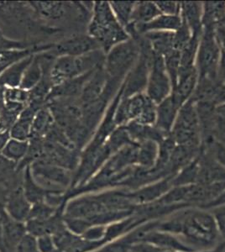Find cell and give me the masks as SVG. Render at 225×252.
<instances>
[{
    "label": "cell",
    "mask_w": 225,
    "mask_h": 252,
    "mask_svg": "<svg viewBox=\"0 0 225 252\" xmlns=\"http://www.w3.org/2000/svg\"><path fill=\"white\" fill-rule=\"evenodd\" d=\"M157 229L179 236L197 252L213 250L220 235L214 215L198 209H180L171 219L159 220Z\"/></svg>",
    "instance_id": "cell-1"
},
{
    "label": "cell",
    "mask_w": 225,
    "mask_h": 252,
    "mask_svg": "<svg viewBox=\"0 0 225 252\" xmlns=\"http://www.w3.org/2000/svg\"><path fill=\"white\" fill-rule=\"evenodd\" d=\"M87 34L99 44L105 54L114 46L130 38L118 22L108 1L94 2Z\"/></svg>",
    "instance_id": "cell-2"
},
{
    "label": "cell",
    "mask_w": 225,
    "mask_h": 252,
    "mask_svg": "<svg viewBox=\"0 0 225 252\" xmlns=\"http://www.w3.org/2000/svg\"><path fill=\"white\" fill-rule=\"evenodd\" d=\"M105 55L102 50H97L80 57H57L51 71V78L54 87L102 66L104 64Z\"/></svg>",
    "instance_id": "cell-3"
},
{
    "label": "cell",
    "mask_w": 225,
    "mask_h": 252,
    "mask_svg": "<svg viewBox=\"0 0 225 252\" xmlns=\"http://www.w3.org/2000/svg\"><path fill=\"white\" fill-rule=\"evenodd\" d=\"M140 44L132 38L109 50L106 53L103 64L108 80L122 85L129 72L140 58Z\"/></svg>",
    "instance_id": "cell-4"
},
{
    "label": "cell",
    "mask_w": 225,
    "mask_h": 252,
    "mask_svg": "<svg viewBox=\"0 0 225 252\" xmlns=\"http://www.w3.org/2000/svg\"><path fill=\"white\" fill-rule=\"evenodd\" d=\"M222 49L216 36V28L202 27L195 66L199 78L218 79Z\"/></svg>",
    "instance_id": "cell-5"
},
{
    "label": "cell",
    "mask_w": 225,
    "mask_h": 252,
    "mask_svg": "<svg viewBox=\"0 0 225 252\" xmlns=\"http://www.w3.org/2000/svg\"><path fill=\"white\" fill-rule=\"evenodd\" d=\"M171 137L177 145L202 146V134L196 103L193 99L181 107Z\"/></svg>",
    "instance_id": "cell-6"
},
{
    "label": "cell",
    "mask_w": 225,
    "mask_h": 252,
    "mask_svg": "<svg viewBox=\"0 0 225 252\" xmlns=\"http://www.w3.org/2000/svg\"><path fill=\"white\" fill-rule=\"evenodd\" d=\"M30 169L36 184L47 192L64 194L71 188L73 176L63 166L37 160L30 165Z\"/></svg>",
    "instance_id": "cell-7"
},
{
    "label": "cell",
    "mask_w": 225,
    "mask_h": 252,
    "mask_svg": "<svg viewBox=\"0 0 225 252\" xmlns=\"http://www.w3.org/2000/svg\"><path fill=\"white\" fill-rule=\"evenodd\" d=\"M153 52V51H152ZM172 85L165 66L164 57L153 52L151 57V70L146 86V96L156 104L171 96Z\"/></svg>",
    "instance_id": "cell-8"
},
{
    "label": "cell",
    "mask_w": 225,
    "mask_h": 252,
    "mask_svg": "<svg viewBox=\"0 0 225 252\" xmlns=\"http://www.w3.org/2000/svg\"><path fill=\"white\" fill-rule=\"evenodd\" d=\"M97 50L102 49L94 38L88 34H79L55 44L51 51L57 58L61 56L80 57Z\"/></svg>",
    "instance_id": "cell-9"
},
{
    "label": "cell",
    "mask_w": 225,
    "mask_h": 252,
    "mask_svg": "<svg viewBox=\"0 0 225 252\" xmlns=\"http://www.w3.org/2000/svg\"><path fill=\"white\" fill-rule=\"evenodd\" d=\"M173 177L168 176L139 189L129 191V196L134 208L152 204L161 198L173 187Z\"/></svg>",
    "instance_id": "cell-10"
},
{
    "label": "cell",
    "mask_w": 225,
    "mask_h": 252,
    "mask_svg": "<svg viewBox=\"0 0 225 252\" xmlns=\"http://www.w3.org/2000/svg\"><path fill=\"white\" fill-rule=\"evenodd\" d=\"M198 79L199 75L196 66L192 68L180 69L177 85L171 93V96L180 108L191 99L197 88Z\"/></svg>",
    "instance_id": "cell-11"
},
{
    "label": "cell",
    "mask_w": 225,
    "mask_h": 252,
    "mask_svg": "<svg viewBox=\"0 0 225 252\" xmlns=\"http://www.w3.org/2000/svg\"><path fill=\"white\" fill-rule=\"evenodd\" d=\"M6 213L14 220L26 223L28 220L32 205L24 193L23 187L17 186L8 192L4 202Z\"/></svg>",
    "instance_id": "cell-12"
},
{
    "label": "cell",
    "mask_w": 225,
    "mask_h": 252,
    "mask_svg": "<svg viewBox=\"0 0 225 252\" xmlns=\"http://www.w3.org/2000/svg\"><path fill=\"white\" fill-rule=\"evenodd\" d=\"M139 243H146L163 249L172 250L181 252H198L190 247L179 236L157 229L150 230L143 236ZM138 244V243H137Z\"/></svg>",
    "instance_id": "cell-13"
},
{
    "label": "cell",
    "mask_w": 225,
    "mask_h": 252,
    "mask_svg": "<svg viewBox=\"0 0 225 252\" xmlns=\"http://www.w3.org/2000/svg\"><path fill=\"white\" fill-rule=\"evenodd\" d=\"M180 109L181 108L174 100L171 94L157 104V119L154 126L165 137L171 135Z\"/></svg>",
    "instance_id": "cell-14"
},
{
    "label": "cell",
    "mask_w": 225,
    "mask_h": 252,
    "mask_svg": "<svg viewBox=\"0 0 225 252\" xmlns=\"http://www.w3.org/2000/svg\"><path fill=\"white\" fill-rule=\"evenodd\" d=\"M225 182V169L201 146L199 153V172L197 184H212Z\"/></svg>",
    "instance_id": "cell-15"
},
{
    "label": "cell",
    "mask_w": 225,
    "mask_h": 252,
    "mask_svg": "<svg viewBox=\"0 0 225 252\" xmlns=\"http://www.w3.org/2000/svg\"><path fill=\"white\" fill-rule=\"evenodd\" d=\"M107 82L108 77L103 68V65H102L94 70L83 87L79 97L82 104H87L98 99L105 90Z\"/></svg>",
    "instance_id": "cell-16"
},
{
    "label": "cell",
    "mask_w": 225,
    "mask_h": 252,
    "mask_svg": "<svg viewBox=\"0 0 225 252\" xmlns=\"http://www.w3.org/2000/svg\"><path fill=\"white\" fill-rule=\"evenodd\" d=\"M202 2H181L180 15L193 35L202 34Z\"/></svg>",
    "instance_id": "cell-17"
},
{
    "label": "cell",
    "mask_w": 225,
    "mask_h": 252,
    "mask_svg": "<svg viewBox=\"0 0 225 252\" xmlns=\"http://www.w3.org/2000/svg\"><path fill=\"white\" fill-rule=\"evenodd\" d=\"M34 55L24 58L4 69L0 73V86L3 88H20L24 72L32 62Z\"/></svg>",
    "instance_id": "cell-18"
},
{
    "label": "cell",
    "mask_w": 225,
    "mask_h": 252,
    "mask_svg": "<svg viewBox=\"0 0 225 252\" xmlns=\"http://www.w3.org/2000/svg\"><path fill=\"white\" fill-rule=\"evenodd\" d=\"M159 153V143L146 141L138 144L136 166L144 171H151L157 164Z\"/></svg>",
    "instance_id": "cell-19"
},
{
    "label": "cell",
    "mask_w": 225,
    "mask_h": 252,
    "mask_svg": "<svg viewBox=\"0 0 225 252\" xmlns=\"http://www.w3.org/2000/svg\"><path fill=\"white\" fill-rule=\"evenodd\" d=\"M155 53L165 57L174 49V32H148L142 34Z\"/></svg>",
    "instance_id": "cell-20"
},
{
    "label": "cell",
    "mask_w": 225,
    "mask_h": 252,
    "mask_svg": "<svg viewBox=\"0 0 225 252\" xmlns=\"http://www.w3.org/2000/svg\"><path fill=\"white\" fill-rule=\"evenodd\" d=\"M202 27L216 28L225 20V1L202 2Z\"/></svg>",
    "instance_id": "cell-21"
},
{
    "label": "cell",
    "mask_w": 225,
    "mask_h": 252,
    "mask_svg": "<svg viewBox=\"0 0 225 252\" xmlns=\"http://www.w3.org/2000/svg\"><path fill=\"white\" fill-rule=\"evenodd\" d=\"M22 187H23L24 193L26 195L27 200L32 204V205L46 202L47 195L49 193H52V192H47L46 190L36 184V182L32 177L30 166H26L24 171Z\"/></svg>",
    "instance_id": "cell-22"
},
{
    "label": "cell",
    "mask_w": 225,
    "mask_h": 252,
    "mask_svg": "<svg viewBox=\"0 0 225 252\" xmlns=\"http://www.w3.org/2000/svg\"><path fill=\"white\" fill-rule=\"evenodd\" d=\"M55 120L47 105L38 110L32 123V137L42 139L54 127ZM31 137V138H32Z\"/></svg>",
    "instance_id": "cell-23"
},
{
    "label": "cell",
    "mask_w": 225,
    "mask_h": 252,
    "mask_svg": "<svg viewBox=\"0 0 225 252\" xmlns=\"http://www.w3.org/2000/svg\"><path fill=\"white\" fill-rule=\"evenodd\" d=\"M161 15L155 2L140 1L135 2L131 24L134 26H141L151 22Z\"/></svg>",
    "instance_id": "cell-24"
},
{
    "label": "cell",
    "mask_w": 225,
    "mask_h": 252,
    "mask_svg": "<svg viewBox=\"0 0 225 252\" xmlns=\"http://www.w3.org/2000/svg\"><path fill=\"white\" fill-rule=\"evenodd\" d=\"M34 11L42 18L59 20L65 15L67 3L63 2H31Z\"/></svg>",
    "instance_id": "cell-25"
},
{
    "label": "cell",
    "mask_w": 225,
    "mask_h": 252,
    "mask_svg": "<svg viewBox=\"0 0 225 252\" xmlns=\"http://www.w3.org/2000/svg\"><path fill=\"white\" fill-rule=\"evenodd\" d=\"M29 146V141H19L10 138L0 154L14 163H20L28 153Z\"/></svg>",
    "instance_id": "cell-26"
},
{
    "label": "cell",
    "mask_w": 225,
    "mask_h": 252,
    "mask_svg": "<svg viewBox=\"0 0 225 252\" xmlns=\"http://www.w3.org/2000/svg\"><path fill=\"white\" fill-rule=\"evenodd\" d=\"M114 16L124 29H127L132 21L135 2L133 1H111L109 2Z\"/></svg>",
    "instance_id": "cell-27"
},
{
    "label": "cell",
    "mask_w": 225,
    "mask_h": 252,
    "mask_svg": "<svg viewBox=\"0 0 225 252\" xmlns=\"http://www.w3.org/2000/svg\"><path fill=\"white\" fill-rule=\"evenodd\" d=\"M165 66L169 78L171 79L172 90L177 85L180 69H181V56L179 51L173 50L164 57Z\"/></svg>",
    "instance_id": "cell-28"
},
{
    "label": "cell",
    "mask_w": 225,
    "mask_h": 252,
    "mask_svg": "<svg viewBox=\"0 0 225 252\" xmlns=\"http://www.w3.org/2000/svg\"><path fill=\"white\" fill-rule=\"evenodd\" d=\"M5 103H21L28 105L30 92L20 88H4Z\"/></svg>",
    "instance_id": "cell-29"
},
{
    "label": "cell",
    "mask_w": 225,
    "mask_h": 252,
    "mask_svg": "<svg viewBox=\"0 0 225 252\" xmlns=\"http://www.w3.org/2000/svg\"><path fill=\"white\" fill-rule=\"evenodd\" d=\"M14 252H40L37 245V238L27 233L14 249Z\"/></svg>",
    "instance_id": "cell-30"
},
{
    "label": "cell",
    "mask_w": 225,
    "mask_h": 252,
    "mask_svg": "<svg viewBox=\"0 0 225 252\" xmlns=\"http://www.w3.org/2000/svg\"><path fill=\"white\" fill-rule=\"evenodd\" d=\"M157 8L161 15H179L181 12V2L175 1H156Z\"/></svg>",
    "instance_id": "cell-31"
},
{
    "label": "cell",
    "mask_w": 225,
    "mask_h": 252,
    "mask_svg": "<svg viewBox=\"0 0 225 252\" xmlns=\"http://www.w3.org/2000/svg\"><path fill=\"white\" fill-rule=\"evenodd\" d=\"M221 250V248H220ZM220 248H215L214 250L210 251H204V252H220ZM130 252H181L177 251H172V250L163 249L160 247H155L152 245L146 243L134 244L130 246Z\"/></svg>",
    "instance_id": "cell-32"
},
{
    "label": "cell",
    "mask_w": 225,
    "mask_h": 252,
    "mask_svg": "<svg viewBox=\"0 0 225 252\" xmlns=\"http://www.w3.org/2000/svg\"><path fill=\"white\" fill-rule=\"evenodd\" d=\"M213 211L214 213L212 214L214 215V219L216 220L220 234L225 239V204L215 207Z\"/></svg>",
    "instance_id": "cell-33"
},
{
    "label": "cell",
    "mask_w": 225,
    "mask_h": 252,
    "mask_svg": "<svg viewBox=\"0 0 225 252\" xmlns=\"http://www.w3.org/2000/svg\"><path fill=\"white\" fill-rule=\"evenodd\" d=\"M213 136L215 138L216 141L225 146V120L220 117L218 114L216 123L213 130Z\"/></svg>",
    "instance_id": "cell-34"
},
{
    "label": "cell",
    "mask_w": 225,
    "mask_h": 252,
    "mask_svg": "<svg viewBox=\"0 0 225 252\" xmlns=\"http://www.w3.org/2000/svg\"><path fill=\"white\" fill-rule=\"evenodd\" d=\"M37 245L40 252H55L57 250L52 235H43L38 237Z\"/></svg>",
    "instance_id": "cell-35"
},
{
    "label": "cell",
    "mask_w": 225,
    "mask_h": 252,
    "mask_svg": "<svg viewBox=\"0 0 225 252\" xmlns=\"http://www.w3.org/2000/svg\"><path fill=\"white\" fill-rule=\"evenodd\" d=\"M216 36L219 40L220 47L222 49L223 52L225 53V28L221 25L216 27Z\"/></svg>",
    "instance_id": "cell-36"
},
{
    "label": "cell",
    "mask_w": 225,
    "mask_h": 252,
    "mask_svg": "<svg viewBox=\"0 0 225 252\" xmlns=\"http://www.w3.org/2000/svg\"><path fill=\"white\" fill-rule=\"evenodd\" d=\"M7 213H6L4 204L0 202V248H1V244H2V234H3V227L6 217H7Z\"/></svg>",
    "instance_id": "cell-37"
},
{
    "label": "cell",
    "mask_w": 225,
    "mask_h": 252,
    "mask_svg": "<svg viewBox=\"0 0 225 252\" xmlns=\"http://www.w3.org/2000/svg\"><path fill=\"white\" fill-rule=\"evenodd\" d=\"M9 139H10L9 130L0 132V153L3 151L4 146H5L7 142L9 141Z\"/></svg>",
    "instance_id": "cell-38"
},
{
    "label": "cell",
    "mask_w": 225,
    "mask_h": 252,
    "mask_svg": "<svg viewBox=\"0 0 225 252\" xmlns=\"http://www.w3.org/2000/svg\"><path fill=\"white\" fill-rule=\"evenodd\" d=\"M0 34H1V32H0Z\"/></svg>",
    "instance_id": "cell-39"
},
{
    "label": "cell",
    "mask_w": 225,
    "mask_h": 252,
    "mask_svg": "<svg viewBox=\"0 0 225 252\" xmlns=\"http://www.w3.org/2000/svg\"></svg>",
    "instance_id": "cell-40"
}]
</instances>
